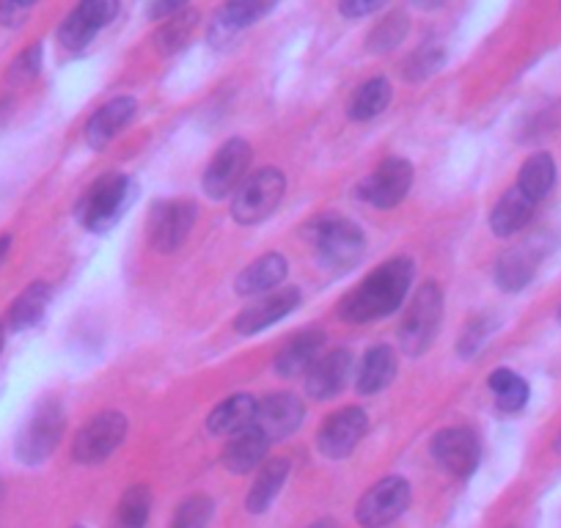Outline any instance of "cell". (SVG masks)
I'll list each match as a JSON object with an SVG mask.
<instances>
[{
  "label": "cell",
  "instance_id": "cell-1",
  "mask_svg": "<svg viewBox=\"0 0 561 528\" xmlns=\"http://www.w3.org/2000/svg\"><path fill=\"white\" fill-rule=\"evenodd\" d=\"M413 276L415 267L410 259H388L380 267H375L353 292L344 295L342 303H339V317L350 325L386 320L393 311L402 309L410 287H413Z\"/></svg>",
  "mask_w": 561,
  "mask_h": 528
},
{
  "label": "cell",
  "instance_id": "cell-2",
  "mask_svg": "<svg viewBox=\"0 0 561 528\" xmlns=\"http://www.w3.org/2000/svg\"><path fill=\"white\" fill-rule=\"evenodd\" d=\"M133 196L135 187L127 174H118V171L102 174L80 193L78 204H75V218L85 231L105 234L122 220V215L133 204Z\"/></svg>",
  "mask_w": 561,
  "mask_h": 528
},
{
  "label": "cell",
  "instance_id": "cell-3",
  "mask_svg": "<svg viewBox=\"0 0 561 528\" xmlns=\"http://www.w3.org/2000/svg\"><path fill=\"white\" fill-rule=\"evenodd\" d=\"M306 237H309L322 267H331V271H350L366 251L364 229L342 215L314 218L306 226Z\"/></svg>",
  "mask_w": 561,
  "mask_h": 528
},
{
  "label": "cell",
  "instance_id": "cell-4",
  "mask_svg": "<svg viewBox=\"0 0 561 528\" xmlns=\"http://www.w3.org/2000/svg\"><path fill=\"white\" fill-rule=\"evenodd\" d=\"M64 429H67V411H64L61 402L47 397L25 418L23 429L18 433L14 455L23 466H42L58 449Z\"/></svg>",
  "mask_w": 561,
  "mask_h": 528
},
{
  "label": "cell",
  "instance_id": "cell-5",
  "mask_svg": "<svg viewBox=\"0 0 561 528\" xmlns=\"http://www.w3.org/2000/svg\"><path fill=\"white\" fill-rule=\"evenodd\" d=\"M444 322V292L438 284L427 282L415 289L410 309L399 325V344L408 355H424L433 347Z\"/></svg>",
  "mask_w": 561,
  "mask_h": 528
},
{
  "label": "cell",
  "instance_id": "cell-6",
  "mask_svg": "<svg viewBox=\"0 0 561 528\" xmlns=\"http://www.w3.org/2000/svg\"><path fill=\"white\" fill-rule=\"evenodd\" d=\"M287 193V176L278 169H259L245 176L231 198V218L240 226H256L278 209Z\"/></svg>",
  "mask_w": 561,
  "mask_h": 528
},
{
  "label": "cell",
  "instance_id": "cell-7",
  "mask_svg": "<svg viewBox=\"0 0 561 528\" xmlns=\"http://www.w3.org/2000/svg\"><path fill=\"white\" fill-rule=\"evenodd\" d=\"M127 416L118 411H105L91 416V422L83 424L72 440L75 462H80V466H100V462H105L122 446V440L127 438Z\"/></svg>",
  "mask_w": 561,
  "mask_h": 528
},
{
  "label": "cell",
  "instance_id": "cell-8",
  "mask_svg": "<svg viewBox=\"0 0 561 528\" xmlns=\"http://www.w3.org/2000/svg\"><path fill=\"white\" fill-rule=\"evenodd\" d=\"M251 158V144L242 141V138H229V141L213 154V160H209L207 171H204L202 176V187L204 193H207V198L224 202V198L234 196V191L242 185V180H245Z\"/></svg>",
  "mask_w": 561,
  "mask_h": 528
},
{
  "label": "cell",
  "instance_id": "cell-9",
  "mask_svg": "<svg viewBox=\"0 0 561 528\" xmlns=\"http://www.w3.org/2000/svg\"><path fill=\"white\" fill-rule=\"evenodd\" d=\"M410 498L413 493H410L408 479L386 477L360 495L358 506H355V520L364 528H382L408 512Z\"/></svg>",
  "mask_w": 561,
  "mask_h": 528
},
{
  "label": "cell",
  "instance_id": "cell-10",
  "mask_svg": "<svg viewBox=\"0 0 561 528\" xmlns=\"http://www.w3.org/2000/svg\"><path fill=\"white\" fill-rule=\"evenodd\" d=\"M413 165L404 158H386L364 182L358 185V198L369 207L391 209L404 202V196L413 187Z\"/></svg>",
  "mask_w": 561,
  "mask_h": 528
},
{
  "label": "cell",
  "instance_id": "cell-11",
  "mask_svg": "<svg viewBox=\"0 0 561 528\" xmlns=\"http://www.w3.org/2000/svg\"><path fill=\"white\" fill-rule=\"evenodd\" d=\"M196 215L193 202H158L149 213V245L160 253L180 251L196 226Z\"/></svg>",
  "mask_w": 561,
  "mask_h": 528
},
{
  "label": "cell",
  "instance_id": "cell-12",
  "mask_svg": "<svg viewBox=\"0 0 561 528\" xmlns=\"http://www.w3.org/2000/svg\"><path fill=\"white\" fill-rule=\"evenodd\" d=\"M430 455L451 477L468 479L482 462V444L471 427H446L435 433Z\"/></svg>",
  "mask_w": 561,
  "mask_h": 528
},
{
  "label": "cell",
  "instance_id": "cell-13",
  "mask_svg": "<svg viewBox=\"0 0 561 528\" xmlns=\"http://www.w3.org/2000/svg\"><path fill=\"white\" fill-rule=\"evenodd\" d=\"M118 14V0H80L58 28V42L67 50H85L105 25Z\"/></svg>",
  "mask_w": 561,
  "mask_h": 528
},
{
  "label": "cell",
  "instance_id": "cell-14",
  "mask_svg": "<svg viewBox=\"0 0 561 528\" xmlns=\"http://www.w3.org/2000/svg\"><path fill=\"white\" fill-rule=\"evenodd\" d=\"M369 429V416L360 408H342L322 422L317 433V449L328 460H344L358 449Z\"/></svg>",
  "mask_w": 561,
  "mask_h": 528
},
{
  "label": "cell",
  "instance_id": "cell-15",
  "mask_svg": "<svg viewBox=\"0 0 561 528\" xmlns=\"http://www.w3.org/2000/svg\"><path fill=\"white\" fill-rule=\"evenodd\" d=\"M300 300H304V295L295 287H280L267 295H259L251 306H245V309L237 314L234 331L240 333V336H256V333H264L267 328L278 325L280 320H287V317L298 309Z\"/></svg>",
  "mask_w": 561,
  "mask_h": 528
},
{
  "label": "cell",
  "instance_id": "cell-16",
  "mask_svg": "<svg viewBox=\"0 0 561 528\" xmlns=\"http://www.w3.org/2000/svg\"><path fill=\"white\" fill-rule=\"evenodd\" d=\"M306 405L300 397L289 391L267 393L256 408V424L253 427L262 429L270 440H284L304 424Z\"/></svg>",
  "mask_w": 561,
  "mask_h": 528
},
{
  "label": "cell",
  "instance_id": "cell-17",
  "mask_svg": "<svg viewBox=\"0 0 561 528\" xmlns=\"http://www.w3.org/2000/svg\"><path fill=\"white\" fill-rule=\"evenodd\" d=\"M350 375H353V355L350 349H333V353L322 355L309 371H306V393L311 400H333L347 386Z\"/></svg>",
  "mask_w": 561,
  "mask_h": 528
},
{
  "label": "cell",
  "instance_id": "cell-18",
  "mask_svg": "<svg viewBox=\"0 0 561 528\" xmlns=\"http://www.w3.org/2000/svg\"><path fill=\"white\" fill-rule=\"evenodd\" d=\"M135 113H138V102L133 96H113L111 102L91 113L89 124H85V144L96 152L105 149L133 122Z\"/></svg>",
  "mask_w": 561,
  "mask_h": 528
},
{
  "label": "cell",
  "instance_id": "cell-19",
  "mask_svg": "<svg viewBox=\"0 0 561 528\" xmlns=\"http://www.w3.org/2000/svg\"><path fill=\"white\" fill-rule=\"evenodd\" d=\"M322 349H325V333L309 328V331L298 333V336L289 338L284 347L278 349L273 360V369L278 377H300L322 358Z\"/></svg>",
  "mask_w": 561,
  "mask_h": 528
},
{
  "label": "cell",
  "instance_id": "cell-20",
  "mask_svg": "<svg viewBox=\"0 0 561 528\" xmlns=\"http://www.w3.org/2000/svg\"><path fill=\"white\" fill-rule=\"evenodd\" d=\"M289 262L284 253H264L256 262H251L245 271L237 276L234 292L242 298H259L273 289H280V284L287 282Z\"/></svg>",
  "mask_w": 561,
  "mask_h": 528
},
{
  "label": "cell",
  "instance_id": "cell-21",
  "mask_svg": "<svg viewBox=\"0 0 561 528\" xmlns=\"http://www.w3.org/2000/svg\"><path fill=\"white\" fill-rule=\"evenodd\" d=\"M270 444H273V440H270L262 429L251 427V429H245V433L231 435V440L226 444L220 462H224L226 471L237 473V477L259 471V468L264 466V460H267Z\"/></svg>",
  "mask_w": 561,
  "mask_h": 528
},
{
  "label": "cell",
  "instance_id": "cell-22",
  "mask_svg": "<svg viewBox=\"0 0 561 528\" xmlns=\"http://www.w3.org/2000/svg\"><path fill=\"white\" fill-rule=\"evenodd\" d=\"M259 402L251 393H231L229 400L215 405L207 416V429L220 438H231L237 433H245L256 424Z\"/></svg>",
  "mask_w": 561,
  "mask_h": 528
},
{
  "label": "cell",
  "instance_id": "cell-23",
  "mask_svg": "<svg viewBox=\"0 0 561 528\" xmlns=\"http://www.w3.org/2000/svg\"><path fill=\"white\" fill-rule=\"evenodd\" d=\"M537 262H539V253L534 251L531 245H523V248H510L499 256L495 262V287L501 292H523V289L531 284L534 273H537Z\"/></svg>",
  "mask_w": 561,
  "mask_h": 528
},
{
  "label": "cell",
  "instance_id": "cell-24",
  "mask_svg": "<svg viewBox=\"0 0 561 528\" xmlns=\"http://www.w3.org/2000/svg\"><path fill=\"white\" fill-rule=\"evenodd\" d=\"M275 7H278V0H226V7L215 20L213 42H224L237 31L251 28L253 23L267 18Z\"/></svg>",
  "mask_w": 561,
  "mask_h": 528
},
{
  "label": "cell",
  "instance_id": "cell-25",
  "mask_svg": "<svg viewBox=\"0 0 561 528\" xmlns=\"http://www.w3.org/2000/svg\"><path fill=\"white\" fill-rule=\"evenodd\" d=\"M534 209H537V204H534L520 187H510V191L495 202L493 213H490V229H493L495 237L517 234V231L526 229L528 220L534 218Z\"/></svg>",
  "mask_w": 561,
  "mask_h": 528
},
{
  "label": "cell",
  "instance_id": "cell-26",
  "mask_svg": "<svg viewBox=\"0 0 561 528\" xmlns=\"http://www.w3.org/2000/svg\"><path fill=\"white\" fill-rule=\"evenodd\" d=\"M393 375H397V353L388 344H377L360 360L355 388H358L360 397H375L382 388L391 386Z\"/></svg>",
  "mask_w": 561,
  "mask_h": 528
},
{
  "label": "cell",
  "instance_id": "cell-27",
  "mask_svg": "<svg viewBox=\"0 0 561 528\" xmlns=\"http://www.w3.org/2000/svg\"><path fill=\"white\" fill-rule=\"evenodd\" d=\"M53 300V287L47 282H34L14 298L12 309H9V328L14 333L31 331L39 325L47 314V306Z\"/></svg>",
  "mask_w": 561,
  "mask_h": 528
},
{
  "label": "cell",
  "instance_id": "cell-28",
  "mask_svg": "<svg viewBox=\"0 0 561 528\" xmlns=\"http://www.w3.org/2000/svg\"><path fill=\"white\" fill-rule=\"evenodd\" d=\"M289 479V460H267L259 468L256 479H253L251 490L245 495V506L251 515H262L273 506L278 493L284 490Z\"/></svg>",
  "mask_w": 561,
  "mask_h": 528
},
{
  "label": "cell",
  "instance_id": "cell-29",
  "mask_svg": "<svg viewBox=\"0 0 561 528\" xmlns=\"http://www.w3.org/2000/svg\"><path fill=\"white\" fill-rule=\"evenodd\" d=\"M556 176H559V171H556V160L550 158L548 152H537L520 165V174H517V187H520V191L526 193L534 204H539L550 191H553Z\"/></svg>",
  "mask_w": 561,
  "mask_h": 528
},
{
  "label": "cell",
  "instance_id": "cell-30",
  "mask_svg": "<svg viewBox=\"0 0 561 528\" xmlns=\"http://www.w3.org/2000/svg\"><path fill=\"white\" fill-rule=\"evenodd\" d=\"M391 96V83H388L386 78L366 80V83H360L358 89H355V94L350 96L347 116L353 118V122H371V118H377L386 111Z\"/></svg>",
  "mask_w": 561,
  "mask_h": 528
},
{
  "label": "cell",
  "instance_id": "cell-31",
  "mask_svg": "<svg viewBox=\"0 0 561 528\" xmlns=\"http://www.w3.org/2000/svg\"><path fill=\"white\" fill-rule=\"evenodd\" d=\"M488 388L493 391L495 405L504 413H520L528 405V382L512 369H495L488 377Z\"/></svg>",
  "mask_w": 561,
  "mask_h": 528
},
{
  "label": "cell",
  "instance_id": "cell-32",
  "mask_svg": "<svg viewBox=\"0 0 561 528\" xmlns=\"http://www.w3.org/2000/svg\"><path fill=\"white\" fill-rule=\"evenodd\" d=\"M149 512H152V490L147 484H133L118 498L111 528H147Z\"/></svg>",
  "mask_w": 561,
  "mask_h": 528
},
{
  "label": "cell",
  "instance_id": "cell-33",
  "mask_svg": "<svg viewBox=\"0 0 561 528\" xmlns=\"http://www.w3.org/2000/svg\"><path fill=\"white\" fill-rule=\"evenodd\" d=\"M198 25V14L196 12H182L176 14V18H171L169 23L163 25V28L154 34V45H158V50L163 53V56H171V53H180L182 47L191 42L193 31H196Z\"/></svg>",
  "mask_w": 561,
  "mask_h": 528
},
{
  "label": "cell",
  "instance_id": "cell-34",
  "mask_svg": "<svg viewBox=\"0 0 561 528\" xmlns=\"http://www.w3.org/2000/svg\"><path fill=\"white\" fill-rule=\"evenodd\" d=\"M495 328H499V320L493 314H477L466 328H462L460 338H457V353L462 358H473L479 349L488 344V338L493 336Z\"/></svg>",
  "mask_w": 561,
  "mask_h": 528
},
{
  "label": "cell",
  "instance_id": "cell-35",
  "mask_svg": "<svg viewBox=\"0 0 561 528\" xmlns=\"http://www.w3.org/2000/svg\"><path fill=\"white\" fill-rule=\"evenodd\" d=\"M213 515V498H207V495H191V498H185L176 506V515L169 523V528H207Z\"/></svg>",
  "mask_w": 561,
  "mask_h": 528
},
{
  "label": "cell",
  "instance_id": "cell-36",
  "mask_svg": "<svg viewBox=\"0 0 561 528\" xmlns=\"http://www.w3.org/2000/svg\"><path fill=\"white\" fill-rule=\"evenodd\" d=\"M444 61H446V53L440 50V47L424 45V47H419V50H415L408 61H404L402 74H404V80H413V83H419V80H427L430 74L438 72V69L444 67Z\"/></svg>",
  "mask_w": 561,
  "mask_h": 528
},
{
  "label": "cell",
  "instance_id": "cell-37",
  "mask_svg": "<svg viewBox=\"0 0 561 528\" xmlns=\"http://www.w3.org/2000/svg\"><path fill=\"white\" fill-rule=\"evenodd\" d=\"M404 36H408V20H404V14H391L382 23H377V28L366 39V47L371 53H388L397 45H402Z\"/></svg>",
  "mask_w": 561,
  "mask_h": 528
},
{
  "label": "cell",
  "instance_id": "cell-38",
  "mask_svg": "<svg viewBox=\"0 0 561 528\" xmlns=\"http://www.w3.org/2000/svg\"><path fill=\"white\" fill-rule=\"evenodd\" d=\"M42 58H45V47H42V42H34L31 47H25V50L14 58L12 67H9V83L14 85L31 83V80L42 72Z\"/></svg>",
  "mask_w": 561,
  "mask_h": 528
},
{
  "label": "cell",
  "instance_id": "cell-39",
  "mask_svg": "<svg viewBox=\"0 0 561 528\" xmlns=\"http://www.w3.org/2000/svg\"><path fill=\"white\" fill-rule=\"evenodd\" d=\"M36 3L39 0H0V25H7V28L23 25V20L28 18Z\"/></svg>",
  "mask_w": 561,
  "mask_h": 528
},
{
  "label": "cell",
  "instance_id": "cell-40",
  "mask_svg": "<svg viewBox=\"0 0 561 528\" xmlns=\"http://www.w3.org/2000/svg\"><path fill=\"white\" fill-rule=\"evenodd\" d=\"M388 0H342V3H339V12L347 20H358L369 18V14H375L377 9H382Z\"/></svg>",
  "mask_w": 561,
  "mask_h": 528
},
{
  "label": "cell",
  "instance_id": "cell-41",
  "mask_svg": "<svg viewBox=\"0 0 561 528\" xmlns=\"http://www.w3.org/2000/svg\"><path fill=\"white\" fill-rule=\"evenodd\" d=\"M191 0H152V7H149V20H171L176 14H182V9L187 7Z\"/></svg>",
  "mask_w": 561,
  "mask_h": 528
},
{
  "label": "cell",
  "instance_id": "cell-42",
  "mask_svg": "<svg viewBox=\"0 0 561 528\" xmlns=\"http://www.w3.org/2000/svg\"><path fill=\"white\" fill-rule=\"evenodd\" d=\"M446 0H413V7L424 9V12H433V9H440L444 7Z\"/></svg>",
  "mask_w": 561,
  "mask_h": 528
},
{
  "label": "cell",
  "instance_id": "cell-43",
  "mask_svg": "<svg viewBox=\"0 0 561 528\" xmlns=\"http://www.w3.org/2000/svg\"><path fill=\"white\" fill-rule=\"evenodd\" d=\"M9 251H12V234H0V264L9 256Z\"/></svg>",
  "mask_w": 561,
  "mask_h": 528
},
{
  "label": "cell",
  "instance_id": "cell-44",
  "mask_svg": "<svg viewBox=\"0 0 561 528\" xmlns=\"http://www.w3.org/2000/svg\"><path fill=\"white\" fill-rule=\"evenodd\" d=\"M309 528H339V526L333 520H317V523H311Z\"/></svg>",
  "mask_w": 561,
  "mask_h": 528
},
{
  "label": "cell",
  "instance_id": "cell-45",
  "mask_svg": "<svg viewBox=\"0 0 561 528\" xmlns=\"http://www.w3.org/2000/svg\"><path fill=\"white\" fill-rule=\"evenodd\" d=\"M3 347H7V328L0 322V353H3Z\"/></svg>",
  "mask_w": 561,
  "mask_h": 528
},
{
  "label": "cell",
  "instance_id": "cell-46",
  "mask_svg": "<svg viewBox=\"0 0 561 528\" xmlns=\"http://www.w3.org/2000/svg\"><path fill=\"white\" fill-rule=\"evenodd\" d=\"M556 451H561V435H559V438H556Z\"/></svg>",
  "mask_w": 561,
  "mask_h": 528
},
{
  "label": "cell",
  "instance_id": "cell-47",
  "mask_svg": "<svg viewBox=\"0 0 561 528\" xmlns=\"http://www.w3.org/2000/svg\"><path fill=\"white\" fill-rule=\"evenodd\" d=\"M0 493H3V482H0Z\"/></svg>",
  "mask_w": 561,
  "mask_h": 528
},
{
  "label": "cell",
  "instance_id": "cell-48",
  "mask_svg": "<svg viewBox=\"0 0 561 528\" xmlns=\"http://www.w3.org/2000/svg\"><path fill=\"white\" fill-rule=\"evenodd\" d=\"M559 322H561V309H559Z\"/></svg>",
  "mask_w": 561,
  "mask_h": 528
},
{
  "label": "cell",
  "instance_id": "cell-49",
  "mask_svg": "<svg viewBox=\"0 0 561 528\" xmlns=\"http://www.w3.org/2000/svg\"><path fill=\"white\" fill-rule=\"evenodd\" d=\"M75 528H83V526H75Z\"/></svg>",
  "mask_w": 561,
  "mask_h": 528
}]
</instances>
